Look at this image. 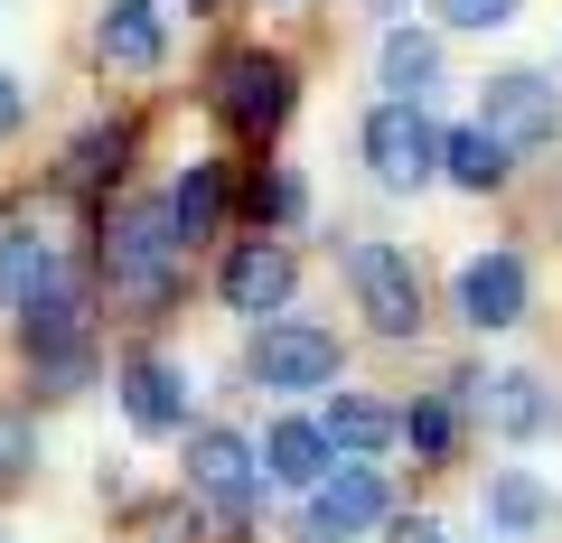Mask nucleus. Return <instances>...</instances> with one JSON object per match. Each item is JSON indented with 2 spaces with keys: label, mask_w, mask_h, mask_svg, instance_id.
Here are the masks:
<instances>
[{
  "label": "nucleus",
  "mask_w": 562,
  "mask_h": 543,
  "mask_svg": "<svg viewBox=\"0 0 562 543\" xmlns=\"http://www.w3.org/2000/svg\"><path fill=\"white\" fill-rule=\"evenodd\" d=\"M460 319L469 328H516L525 319V262L516 253H479L460 272Z\"/></svg>",
  "instance_id": "11"
},
{
  "label": "nucleus",
  "mask_w": 562,
  "mask_h": 543,
  "mask_svg": "<svg viewBox=\"0 0 562 543\" xmlns=\"http://www.w3.org/2000/svg\"><path fill=\"white\" fill-rule=\"evenodd\" d=\"M216 113L235 122V132H272V122L291 113V66L262 57V47H235V57L216 66Z\"/></svg>",
  "instance_id": "6"
},
{
  "label": "nucleus",
  "mask_w": 562,
  "mask_h": 543,
  "mask_svg": "<svg viewBox=\"0 0 562 543\" xmlns=\"http://www.w3.org/2000/svg\"><path fill=\"white\" fill-rule=\"evenodd\" d=\"M254 487H262V450L244 431H188V497L254 506Z\"/></svg>",
  "instance_id": "8"
},
{
  "label": "nucleus",
  "mask_w": 562,
  "mask_h": 543,
  "mask_svg": "<svg viewBox=\"0 0 562 543\" xmlns=\"http://www.w3.org/2000/svg\"><path fill=\"white\" fill-rule=\"evenodd\" d=\"M10 122H20V84L0 76V132H10Z\"/></svg>",
  "instance_id": "28"
},
{
  "label": "nucleus",
  "mask_w": 562,
  "mask_h": 543,
  "mask_svg": "<svg viewBox=\"0 0 562 543\" xmlns=\"http://www.w3.org/2000/svg\"><path fill=\"white\" fill-rule=\"evenodd\" d=\"M319 431H328V450H384L403 431V412H384V403H366V394H338L319 412Z\"/></svg>",
  "instance_id": "19"
},
{
  "label": "nucleus",
  "mask_w": 562,
  "mask_h": 543,
  "mask_svg": "<svg viewBox=\"0 0 562 543\" xmlns=\"http://www.w3.org/2000/svg\"><path fill=\"white\" fill-rule=\"evenodd\" d=\"M479 422L506 431V441H535V431L553 422V394H543L535 375H487L479 384Z\"/></svg>",
  "instance_id": "14"
},
{
  "label": "nucleus",
  "mask_w": 562,
  "mask_h": 543,
  "mask_svg": "<svg viewBox=\"0 0 562 543\" xmlns=\"http://www.w3.org/2000/svg\"><path fill=\"white\" fill-rule=\"evenodd\" d=\"M450 29H497V20H516V0H431Z\"/></svg>",
  "instance_id": "25"
},
{
  "label": "nucleus",
  "mask_w": 562,
  "mask_h": 543,
  "mask_svg": "<svg viewBox=\"0 0 562 543\" xmlns=\"http://www.w3.org/2000/svg\"><path fill=\"white\" fill-rule=\"evenodd\" d=\"M57 291H66L57 244H38V235H0V301H10V309H38V301H57Z\"/></svg>",
  "instance_id": "13"
},
{
  "label": "nucleus",
  "mask_w": 562,
  "mask_h": 543,
  "mask_svg": "<svg viewBox=\"0 0 562 543\" xmlns=\"http://www.w3.org/2000/svg\"><path fill=\"white\" fill-rule=\"evenodd\" d=\"M113 384H122V412H132V431H179V422H188V384H179V365L150 357V347H132Z\"/></svg>",
  "instance_id": "10"
},
{
  "label": "nucleus",
  "mask_w": 562,
  "mask_h": 543,
  "mask_svg": "<svg viewBox=\"0 0 562 543\" xmlns=\"http://www.w3.org/2000/svg\"><path fill=\"white\" fill-rule=\"evenodd\" d=\"M366 169H375V188L413 197V188L441 169V122L413 113V103H375V113H366Z\"/></svg>",
  "instance_id": "2"
},
{
  "label": "nucleus",
  "mask_w": 562,
  "mask_h": 543,
  "mask_svg": "<svg viewBox=\"0 0 562 543\" xmlns=\"http://www.w3.org/2000/svg\"><path fill=\"white\" fill-rule=\"evenodd\" d=\"M384 516H394V487H384L366 460L328 468V478L310 487V524H319V534H366V524H384Z\"/></svg>",
  "instance_id": "9"
},
{
  "label": "nucleus",
  "mask_w": 562,
  "mask_h": 543,
  "mask_svg": "<svg viewBox=\"0 0 562 543\" xmlns=\"http://www.w3.org/2000/svg\"><path fill=\"white\" fill-rule=\"evenodd\" d=\"M347 291H357V309H366L375 338H413V328H422V282H413V262H403L394 244H357Z\"/></svg>",
  "instance_id": "4"
},
{
  "label": "nucleus",
  "mask_w": 562,
  "mask_h": 543,
  "mask_svg": "<svg viewBox=\"0 0 562 543\" xmlns=\"http://www.w3.org/2000/svg\"><path fill=\"white\" fill-rule=\"evenodd\" d=\"M487 516H497L506 534H535V524H543V487L535 478H497V487H487Z\"/></svg>",
  "instance_id": "22"
},
{
  "label": "nucleus",
  "mask_w": 562,
  "mask_h": 543,
  "mask_svg": "<svg viewBox=\"0 0 562 543\" xmlns=\"http://www.w3.org/2000/svg\"><path fill=\"white\" fill-rule=\"evenodd\" d=\"M291 282H301V272H291L281 244H244V253H225V301H235L244 319H272V309L291 301Z\"/></svg>",
  "instance_id": "12"
},
{
  "label": "nucleus",
  "mask_w": 562,
  "mask_h": 543,
  "mask_svg": "<svg viewBox=\"0 0 562 543\" xmlns=\"http://www.w3.org/2000/svg\"><path fill=\"white\" fill-rule=\"evenodd\" d=\"M20 338H29V365H38L47 394H66V384H85V347H94V309L76 301V291H57V301L20 309Z\"/></svg>",
  "instance_id": "3"
},
{
  "label": "nucleus",
  "mask_w": 562,
  "mask_h": 543,
  "mask_svg": "<svg viewBox=\"0 0 562 543\" xmlns=\"http://www.w3.org/2000/svg\"><path fill=\"white\" fill-rule=\"evenodd\" d=\"M188 10H216V0H188Z\"/></svg>",
  "instance_id": "29"
},
{
  "label": "nucleus",
  "mask_w": 562,
  "mask_h": 543,
  "mask_svg": "<svg viewBox=\"0 0 562 543\" xmlns=\"http://www.w3.org/2000/svg\"><path fill=\"white\" fill-rule=\"evenodd\" d=\"M160 47H169V20L150 0H113L103 10V57L113 66H160Z\"/></svg>",
  "instance_id": "16"
},
{
  "label": "nucleus",
  "mask_w": 562,
  "mask_h": 543,
  "mask_svg": "<svg viewBox=\"0 0 562 543\" xmlns=\"http://www.w3.org/2000/svg\"><path fill=\"white\" fill-rule=\"evenodd\" d=\"M216 216H225V169H188V179L169 188V225H179V244L216 235Z\"/></svg>",
  "instance_id": "20"
},
{
  "label": "nucleus",
  "mask_w": 562,
  "mask_h": 543,
  "mask_svg": "<svg viewBox=\"0 0 562 543\" xmlns=\"http://www.w3.org/2000/svg\"><path fill=\"white\" fill-rule=\"evenodd\" d=\"M29 460H38V441H29V422H10V412H0V497H10V487L29 478Z\"/></svg>",
  "instance_id": "24"
},
{
  "label": "nucleus",
  "mask_w": 562,
  "mask_h": 543,
  "mask_svg": "<svg viewBox=\"0 0 562 543\" xmlns=\"http://www.w3.org/2000/svg\"><path fill=\"white\" fill-rule=\"evenodd\" d=\"M403 441H413L422 460H450V441H460V412H450V403H413V412H403Z\"/></svg>",
  "instance_id": "23"
},
{
  "label": "nucleus",
  "mask_w": 562,
  "mask_h": 543,
  "mask_svg": "<svg viewBox=\"0 0 562 543\" xmlns=\"http://www.w3.org/2000/svg\"><path fill=\"white\" fill-rule=\"evenodd\" d=\"M103 262H113V282L132 291L140 309L169 301V272H179V225H169V197H122L103 216Z\"/></svg>",
  "instance_id": "1"
},
{
  "label": "nucleus",
  "mask_w": 562,
  "mask_h": 543,
  "mask_svg": "<svg viewBox=\"0 0 562 543\" xmlns=\"http://www.w3.org/2000/svg\"><path fill=\"white\" fill-rule=\"evenodd\" d=\"M384 543H441V524L431 516H384Z\"/></svg>",
  "instance_id": "27"
},
{
  "label": "nucleus",
  "mask_w": 562,
  "mask_h": 543,
  "mask_svg": "<svg viewBox=\"0 0 562 543\" xmlns=\"http://www.w3.org/2000/svg\"><path fill=\"white\" fill-rule=\"evenodd\" d=\"M262 478L319 487V478H328V431H319V422H272V431H262Z\"/></svg>",
  "instance_id": "15"
},
{
  "label": "nucleus",
  "mask_w": 562,
  "mask_h": 543,
  "mask_svg": "<svg viewBox=\"0 0 562 543\" xmlns=\"http://www.w3.org/2000/svg\"><path fill=\"white\" fill-rule=\"evenodd\" d=\"M479 122L497 132L506 150H535V142H553V132H562V94L543 76H525V66H506V76H487Z\"/></svg>",
  "instance_id": "5"
},
{
  "label": "nucleus",
  "mask_w": 562,
  "mask_h": 543,
  "mask_svg": "<svg viewBox=\"0 0 562 543\" xmlns=\"http://www.w3.org/2000/svg\"><path fill=\"white\" fill-rule=\"evenodd\" d=\"M441 169L460 188H497L506 179V142L487 132V122H450V132H441Z\"/></svg>",
  "instance_id": "18"
},
{
  "label": "nucleus",
  "mask_w": 562,
  "mask_h": 543,
  "mask_svg": "<svg viewBox=\"0 0 562 543\" xmlns=\"http://www.w3.org/2000/svg\"><path fill=\"white\" fill-rule=\"evenodd\" d=\"M122 160H132V132H122V122H94V132H85L76 150H66L57 188H66V197H94L103 179H122Z\"/></svg>",
  "instance_id": "17"
},
{
  "label": "nucleus",
  "mask_w": 562,
  "mask_h": 543,
  "mask_svg": "<svg viewBox=\"0 0 562 543\" xmlns=\"http://www.w3.org/2000/svg\"><path fill=\"white\" fill-rule=\"evenodd\" d=\"M431 76H441V47L422 38V29H394V38H384V84H394V103L422 94Z\"/></svg>",
  "instance_id": "21"
},
{
  "label": "nucleus",
  "mask_w": 562,
  "mask_h": 543,
  "mask_svg": "<svg viewBox=\"0 0 562 543\" xmlns=\"http://www.w3.org/2000/svg\"><path fill=\"white\" fill-rule=\"evenodd\" d=\"M301 206H310V197H301V179H262V188H254V216H272V225H291Z\"/></svg>",
  "instance_id": "26"
},
{
  "label": "nucleus",
  "mask_w": 562,
  "mask_h": 543,
  "mask_svg": "<svg viewBox=\"0 0 562 543\" xmlns=\"http://www.w3.org/2000/svg\"><path fill=\"white\" fill-rule=\"evenodd\" d=\"M254 384H272V394H310V384H338V338H328V328H262L254 338Z\"/></svg>",
  "instance_id": "7"
}]
</instances>
